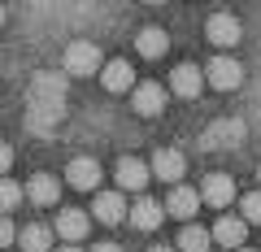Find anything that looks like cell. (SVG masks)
I'll list each match as a JSON object with an SVG mask.
<instances>
[{
    "label": "cell",
    "instance_id": "6da1fadb",
    "mask_svg": "<svg viewBox=\"0 0 261 252\" xmlns=\"http://www.w3.org/2000/svg\"><path fill=\"white\" fill-rule=\"evenodd\" d=\"M65 118V74H35L31 78V96H27V135H48L61 126Z\"/></svg>",
    "mask_w": 261,
    "mask_h": 252
},
{
    "label": "cell",
    "instance_id": "7a4b0ae2",
    "mask_svg": "<svg viewBox=\"0 0 261 252\" xmlns=\"http://www.w3.org/2000/svg\"><path fill=\"white\" fill-rule=\"evenodd\" d=\"M61 66H65V74L87 78V74H96V70H105V61H100V48H96V44H87V39H74V44L65 48Z\"/></svg>",
    "mask_w": 261,
    "mask_h": 252
},
{
    "label": "cell",
    "instance_id": "3957f363",
    "mask_svg": "<svg viewBox=\"0 0 261 252\" xmlns=\"http://www.w3.org/2000/svg\"><path fill=\"white\" fill-rule=\"evenodd\" d=\"M244 131H248V126H244L240 118H222V122H214V126L200 135V148H205V152H218V148H240V144H244Z\"/></svg>",
    "mask_w": 261,
    "mask_h": 252
},
{
    "label": "cell",
    "instance_id": "277c9868",
    "mask_svg": "<svg viewBox=\"0 0 261 252\" xmlns=\"http://www.w3.org/2000/svg\"><path fill=\"white\" fill-rule=\"evenodd\" d=\"M205 83L218 87V92H235V87L244 83V66L235 61V57H214L205 66Z\"/></svg>",
    "mask_w": 261,
    "mask_h": 252
},
{
    "label": "cell",
    "instance_id": "5b68a950",
    "mask_svg": "<svg viewBox=\"0 0 261 252\" xmlns=\"http://www.w3.org/2000/svg\"><path fill=\"white\" fill-rule=\"evenodd\" d=\"M161 205H166V213H170V217H178V222H187V226H192L196 209H200V191H196V187H183V183H178L174 191H170V196L161 200Z\"/></svg>",
    "mask_w": 261,
    "mask_h": 252
},
{
    "label": "cell",
    "instance_id": "8992f818",
    "mask_svg": "<svg viewBox=\"0 0 261 252\" xmlns=\"http://www.w3.org/2000/svg\"><path fill=\"white\" fill-rule=\"evenodd\" d=\"M87 226H92V217H87L83 209H61V213H57V226H53V231L61 235L70 248H79V239H87Z\"/></svg>",
    "mask_w": 261,
    "mask_h": 252
},
{
    "label": "cell",
    "instance_id": "52a82bcc",
    "mask_svg": "<svg viewBox=\"0 0 261 252\" xmlns=\"http://www.w3.org/2000/svg\"><path fill=\"white\" fill-rule=\"evenodd\" d=\"M130 109L140 113V118H157V113L166 109V87L161 83H140L130 92Z\"/></svg>",
    "mask_w": 261,
    "mask_h": 252
},
{
    "label": "cell",
    "instance_id": "ba28073f",
    "mask_svg": "<svg viewBox=\"0 0 261 252\" xmlns=\"http://www.w3.org/2000/svg\"><path fill=\"white\" fill-rule=\"evenodd\" d=\"M200 83H205V74H200L196 61H183V66H174V74H170V92L183 96V100H196V96H200Z\"/></svg>",
    "mask_w": 261,
    "mask_h": 252
},
{
    "label": "cell",
    "instance_id": "9c48e42d",
    "mask_svg": "<svg viewBox=\"0 0 261 252\" xmlns=\"http://www.w3.org/2000/svg\"><path fill=\"white\" fill-rule=\"evenodd\" d=\"M152 174H157L161 183H174L178 187V178L187 174V157L178 148H157V157H152Z\"/></svg>",
    "mask_w": 261,
    "mask_h": 252
},
{
    "label": "cell",
    "instance_id": "30bf717a",
    "mask_svg": "<svg viewBox=\"0 0 261 252\" xmlns=\"http://www.w3.org/2000/svg\"><path fill=\"white\" fill-rule=\"evenodd\" d=\"M126 217H130V226H135V231H157V226H161V217H166V205H161V200L140 196L135 205L126 209Z\"/></svg>",
    "mask_w": 261,
    "mask_h": 252
},
{
    "label": "cell",
    "instance_id": "8fae6325",
    "mask_svg": "<svg viewBox=\"0 0 261 252\" xmlns=\"http://www.w3.org/2000/svg\"><path fill=\"white\" fill-rule=\"evenodd\" d=\"M152 178V165H144L140 157H122L118 161V187L122 191H144Z\"/></svg>",
    "mask_w": 261,
    "mask_h": 252
},
{
    "label": "cell",
    "instance_id": "7c38bea8",
    "mask_svg": "<svg viewBox=\"0 0 261 252\" xmlns=\"http://www.w3.org/2000/svg\"><path fill=\"white\" fill-rule=\"evenodd\" d=\"M65 183L79 187V191H96V183H100V165H96L92 157H74L70 165H65Z\"/></svg>",
    "mask_w": 261,
    "mask_h": 252
},
{
    "label": "cell",
    "instance_id": "4fadbf2b",
    "mask_svg": "<svg viewBox=\"0 0 261 252\" xmlns=\"http://www.w3.org/2000/svg\"><path fill=\"white\" fill-rule=\"evenodd\" d=\"M235 200V183L226 174H209L200 183V205H214V209H226Z\"/></svg>",
    "mask_w": 261,
    "mask_h": 252
},
{
    "label": "cell",
    "instance_id": "5bb4252c",
    "mask_svg": "<svg viewBox=\"0 0 261 252\" xmlns=\"http://www.w3.org/2000/svg\"><path fill=\"white\" fill-rule=\"evenodd\" d=\"M205 35L214 39L218 48H235V44H240V35H244V31H240V22H235L231 13H214V18L205 22Z\"/></svg>",
    "mask_w": 261,
    "mask_h": 252
},
{
    "label": "cell",
    "instance_id": "9a60e30c",
    "mask_svg": "<svg viewBox=\"0 0 261 252\" xmlns=\"http://www.w3.org/2000/svg\"><path fill=\"white\" fill-rule=\"evenodd\" d=\"M22 191H27L31 205H57V200H61V183H57L53 174H31V183L22 187Z\"/></svg>",
    "mask_w": 261,
    "mask_h": 252
},
{
    "label": "cell",
    "instance_id": "2e32d148",
    "mask_svg": "<svg viewBox=\"0 0 261 252\" xmlns=\"http://www.w3.org/2000/svg\"><path fill=\"white\" fill-rule=\"evenodd\" d=\"M96 222L105 226H118L122 217H126V200H122V191H96Z\"/></svg>",
    "mask_w": 261,
    "mask_h": 252
},
{
    "label": "cell",
    "instance_id": "e0dca14e",
    "mask_svg": "<svg viewBox=\"0 0 261 252\" xmlns=\"http://www.w3.org/2000/svg\"><path fill=\"white\" fill-rule=\"evenodd\" d=\"M209 235H214V243H222V248L235 252L244 239H248V222H244V217H218V226Z\"/></svg>",
    "mask_w": 261,
    "mask_h": 252
},
{
    "label": "cell",
    "instance_id": "ac0fdd59",
    "mask_svg": "<svg viewBox=\"0 0 261 252\" xmlns=\"http://www.w3.org/2000/svg\"><path fill=\"white\" fill-rule=\"evenodd\" d=\"M100 83H105V92H130V83H135V74H130V61H122V57L105 61Z\"/></svg>",
    "mask_w": 261,
    "mask_h": 252
},
{
    "label": "cell",
    "instance_id": "d6986e66",
    "mask_svg": "<svg viewBox=\"0 0 261 252\" xmlns=\"http://www.w3.org/2000/svg\"><path fill=\"white\" fill-rule=\"evenodd\" d=\"M18 243H22V252H53V231H48L44 222H31L27 231L18 235Z\"/></svg>",
    "mask_w": 261,
    "mask_h": 252
},
{
    "label": "cell",
    "instance_id": "ffe728a7",
    "mask_svg": "<svg viewBox=\"0 0 261 252\" xmlns=\"http://www.w3.org/2000/svg\"><path fill=\"white\" fill-rule=\"evenodd\" d=\"M135 48H140V57H161L170 48V35L161 26H144L140 35H135Z\"/></svg>",
    "mask_w": 261,
    "mask_h": 252
},
{
    "label": "cell",
    "instance_id": "44dd1931",
    "mask_svg": "<svg viewBox=\"0 0 261 252\" xmlns=\"http://www.w3.org/2000/svg\"><path fill=\"white\" fill-rule=\"evenodd\" d=\"M214 248V235L205 231V226H183V235H178V252H209Z\"/></svg>",
    "mask_w": 261,
    "mask_h": 252
},
{
    "label": "cell",
    "instance_id": "7402d4cb",
    "mask_svg": "<svg viewBox=\"0 0 261 252\" xmlns=\"http://www.w3.org/2000/svg\"><path fill=\"white\" fill-rule=\"evenodd\" d=\"M22 200H27L22 183H13V178H0V213H9V209H18Z\"/></svg>",
    "mask_w": 261,
    "mask_h": 252
},
{
    "label": "cell",
    "instance_id": "603a6c76",
    "mask_svg": "<svg viewBox=\"0 0 261 252\" xmlns=\"http://www.w3.org/2000/svg\"><path fill=\"white\" fill-rule=\"evenodd\" d=\"M240 217H244V222H261V191H248V196H244L240 200Z\"/></svg>",
    "mask_w": 261,
    "mask_h": 252
},
{
    "label": "cell",
    "instance_id": "cb8c5ba5",
    "mask_svg": "<svg viewBox=\"0 0 261 252\" xmlns=\"http://www.w3.org/2000/svg\"><path fill=\"white\" fill-rule=\"evenodd\" d=\"M13 235H18V231H13V222H9L5 213H0V248H9V243H13Z\"/></svg>",
    "mask_w": 261,
    "mask_h": 252
},
{
    "label": "cell",
    "instance_id": "d4e9b609",
    "mask_svg": "<svg viewBox=\"0 0 261 252\" xmlns=\"http://www.w3.org/2000/svg\"><path fill=\"white\" fill-rule=\"evenodd\" d=\"M9 165H13V148H9V144H0V178H5Z\"/></svg>",
    "mask_w": 261,
    "mask_h": 252
},
{
    "label": "cell",
    "instance_id": "484cf974",
    "mask_svg": "<svg viewBox=\"0 0 261 252\" xmlns=\"http://www.w3.org/2000/svg\"><path fill=\"white\" fill-rule=\"evenodd\" d=\"M92 252H122V248H118V243H96Z\"/></svg>",
    "mask_w": 261,
    "mask_h": 252
},
{
    "label": "cell",
    "instance_id": "4316f807",
    "mask_svg": "<svg viewBox=\"0 0 261 252\" xmlns=\"http://www.w3.org/2000/svg\"><path fill=\"white\" fill-rule=\"evenodd\" d=\"M57 252H79V248H70V243H65V248H57Z\"/></svg>",
    "mask_w": 261,
    "mask_h": 252
},
{
    "label": "cell",
    "instance_id": "83f0119b",
    "mask_svg": "<svg viewBox=\"0 0 261 252\" xmlns=\"http://www.w3.org/2000/svg\"><path fill=\"white\" fill-rule=\"evenodd\" d=\"M152 252H178V248H152Z\"/></svg>",
    "mask_w": 261,
    "mask_h": 252
},
{
    "label": "cell",
    "instance_id": "f1b7e54d",
    "mask_svg": "<svg viewBox=\"0 0 261 252\" xmlns=\"http://www.w3.org/2000/svg\"><path fill=\"white\" fill-rule=\"evenodd\" d=\"M0 26H5V5H0Z\"/></svg>",
    "mask_w": 261,
    "mask_h": 252
},
{
    "label": "cell",
    "instance_id": "f546056e",
    "mask_svg": "<svg viewBox=\"0 0 261 252\" xmlns=\"http://www.w3.org/2000/svg\"><path fill=\"white\" fill-rule=\"evenodd\" d=\"M240 252H252V248H240Z\"/></svg>",
    "mask_w": 261,
    "mask_h": 252
},
{
    "label": "cell",
    "instance_id": "4dcf8cb0",
    "mask_svg": "<svg viewBox=\"0 0 261 252\" xmlns=\"http://www.w3.org/2000/svg\"><path fill=\"white\" fill-rule=\"evenodd\" d=\"M257 178H261V170H257Z\"/></svg>",
    "mask_w": 261,
    "mask_h": 252
}]
</instances>
